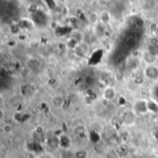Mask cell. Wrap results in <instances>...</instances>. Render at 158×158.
Instances as JSON below:
<instances>
[{
    "mask_svg": "<svg viewBox=\"0 0 158 158\" xmlns=\"http://www.w3.org/2000/svg\"><path fill=\"white\" fill-rule=\"evenodd\" d=\"M11 131H12V128H11L10 125H6V126L4 127V131H5L6 133H9V132H11Z\"/></svg>",
    "mask_w": 158,
    "mask_h": 158,
    "instance_id": "obj_4",
    "label": "cell"
},
{
    "mask_svg": "<svg viewBox=\"0 0 158 158\" xmlns=\"http://www.w3.org/2000/svg\"><path fill=\"white\" fill-rule=\"evenodd\" d=\"M149 71H147V76L151 79H156L158 77V69L157 68H154V67H150Z\"/></svg>",
    "mask_w": 158,
    "mask_h": 158,
    "instance_id": "obj_1",
    "label": "cell"
},
{
    "mask_svg": "<svg viewBox=\"0 0 158 158\" xmlns=\"http://www.w3.org/2000/svg\"><path fill=\"white\" fill-rule=\"evenodd\" d=\"M101 19L103 22H107L110 19V15L107 11H103L102 15H101Z\"/></svg>",
    "mask_w": 158,
    "mask_h": 158,
    "instance_id": "obj_2",
    "label": "cell"
},
{
    "mask_svg": "<svg viewBox=\"0 0 158 158\" xmlns=\"http://www.w3.org/2000/svg\"><path fill=\"white\" fill-rule=\"evenodd\" d=\"M89 19H90V21H91V22H93V23L96 22V21H97V19H98V16H97V14H95V13H92V14L90 15V17H89Z\"/></svg>",
    "mask_w": 158,
    "mask_h": 158,
    "instance_id": "obj_3",
    "label": "cell"
}]
</instances>
